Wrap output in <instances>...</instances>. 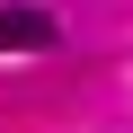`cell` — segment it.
Wrapping results in <instances>:
<instances>
[{
    "mask_svg": "<svg viewBox=\"0 0 133 133\" xmlns=\"http://www.w3.org/2000/svg\"><path fill=\"white\" fill-rule=\"evenodd\" d=\"M62 27L44 18V9H0V53H44Z\"/></svg>",
    "mask_w": 133,
    "mask_h": 133,
    "instance_id": "cell-1",
    "label": "cell"
}]
</instances>
